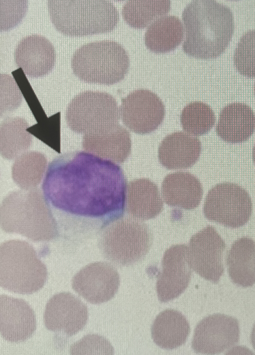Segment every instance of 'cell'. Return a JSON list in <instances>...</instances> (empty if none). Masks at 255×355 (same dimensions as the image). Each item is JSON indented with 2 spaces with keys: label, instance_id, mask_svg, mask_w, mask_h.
Wrapping results in <instances>:
<instances>
[{
  "label": "cell",
  "instance_id": "obj_21",
  "mask_svg": "<svg viewBox=\"0 0 255 355\" xmlns=\"http://www.w3.org/2000/svg\"><path fill=\"white\" fill-rule=\"evenodd\" d=\"M83 147L87 152L118 163L124 162L131 151L128 131L119 125L112 131L101 135H86Z\"/></svg>",
  "mask_w": 255,
  "mask_h": 355
},
{
  "label": "cell",
  "instance_id": "obj_20",
  "mask_svg": "<svg viewBox=\"0 0 255 355\" xmlns=\"http://www.w3.org/2000/svg\"><path fill=\"white\" fill-rule=\"evenodd\" d=\"M127 209L131 216L140 220L156 217L163 207L156 185L147 179L131 181L127 187Z\"/></svg>",
  "mask_w": 255,
  "mask_h": 355
},
{
  "label": "cell",
  "instance_id": "obj_1",
  "mask_svg": "<svg viewBox=\"0 0 255 355\" xmlns=\"http://www.w3.org/2000/svg\"><path fill=\"white\" fill-rule=\"evenodd\" d=\"M127 185L121 167L86 151L61 154L47 166L43 199L56 237L83 241L123 217Z\"/></svg>",
  "mask_w": 255,
  "mask_h": 355
},
{
  "label": "cell",
  "instance_id": "obj_32",
  "mask_svg": "<svg viewBox=\"0 0 255 355\" xmlns=\"http://www.w3.org/2000/svg\"><path fill=\"white\" fill-rule=\"evenodd\" d=\"M253 160L255 165V144L254 146L252 151Z\"/></svg>",
  "mask_w": 255,
  "mask_h": 355
},
{
  "label": "cell",
  "instance_id": "obj_13",
  "mask_svg": "<svg viewBox=\"0 0 255 355\" xmlns=\"http://www.w3.org/2000/svg\"><path fill=\"white\" fill-rule=\"evenodd\" d=\"M120 276L109 264L95 263L81 270L73 278L72 288L87 302L100 304L109 301L117 293Z\"/></svg>",
  "mask_w": 255,
  "mask_h": 355
},
{
  "label": "cell",
  "instance_id": "obj_22",
  "mask_svg": "<svg viewBox=\"0 0 255 355\" xmlns=\"http://www.w3.org/2000/svg\"><path fill=\"white\" fill-rule=\"evenodd\" d=\"M154 342L161 348L172 350L186 342L190 326L186 318L174 310H166L154 320L151 329Z\"/></svg>",
  "mask_w": 255,
  "mask_h": 355
},
{
  "label": "cell",
  "instance_id": "obj_3",
  "mask_svg": "<svg viewBox=\"0 0 255 355\" xmlns=\"http://www.w3.org/2000/svg\"><path fill=\"white\" fill-rule=\"evenodd\" d=\"M47 5L55 28L69 36L109 32L119 20L117 8L108 0H49Z\"/></svg>",
  "mask_w": 255,
  "mask_h": 355
},
{
  "label": "cell",
  "instance_id": "obj_23",
  "mask_svg": "<svg viewBox=\"0 0 255 355\" xmlns=\"http://www.w3.org/2000/svg\"><path fill=\"white\" fill-rule=\"evenodd\" d=\"M230 277L236 284L247 287L255 283V242L244 237L235 241L226 260Z\"/></svg>",
  "mask_w": 255,
  "mask_h": 355
},
{
  "label": "cell",
  "instance_id": "obj_28",
  "mask_svg": "<svg viewBox=\"0 0 255 355\" xmlns=\"http://www.w3.org/2000/svg\"><path fill=\"white\" fill-rule=\"evenodd\" d=\"M72 355H112L113 348L104 338L97 335H88L73 345Z\"/></svg>",
  "mask_w": 255,
  "mask_h": 355
},
{
  "label": "cell",
  "instance_id": "obj_15",
  "mask_svg": "<svg viewBox=\"0 0 255 355\" xmlns=\"http://www.w3.org/2000/svg\"><path fill=\"white\" fill-rule=\"evenodd\" d=\"M36 328L34 313L24 300L1 294L0 297V332L12 343L30 338Z\"/></svg>",
  "mask_w": 255,
  "mask_h": 355
},
{
  "label": "cell",
  "instance_id": "obj_6",
  "mask_svg": "<svg viewBox=\"0 0 255 355\" xmlns=\"http://www.w3.org/2000/svg\"><path fill=\"white\" fill-rule=\"evenodd\" d=\"M105 230L102 250L105 256L119 266L133 265L142 260L152 243L149 227L132 216L122 217Z\"/></svg>",
  "mask_w": 255,
  "mask_h": 355
},
{
  "label": "cell",
  "instance_id": "obj_33",
  "mask_svg": "<svg viewBox=\"0 0 255 355\" xmlns=\"http://www.w3.org/2000/svg\"><path fill=\"white\" fill-rule=\"evenodd\" d=\"M254 91H255V87H254Z\"/></svg>",
  "mask_w": 255,
  "mask_h": 355
},
{
  "label": "cell",
  "instance_id": "obj_7",
  "mask_svg": "<svg viewBox=\"0 0 255 355\" xmlns=\"http://www.w3.org/2000/svg\"><path fill=\"white\" fill-rule=\"evenodd\" d=\"M0 287L23 295L40 290L47 280V272L30 249L5 248L1 255Z\"/></svg>",
  "mask_w": 255,
  "mask_h": 355
},
{
  "label": "cell",
  "instance_id": "obj_18",
  "mask_svg": "<svg viewBox=\"0 0 255 355\" xmlns=\"http://www.w3.org/2000/svg\"><path fill=\"white\" fill-rule=\"evenodd\" d=\"M255 130V114L246 104L233 102L221 111L216 127L218 135L231 143L247 140Z\"/></svg>",
  "mask_w": 255,
  "mask_h": 355
},
{
  "label": "cell",
  "instance_id": "obj_10",
  "mask_svg": "<svg viewBox=\"0 0 255 355\" xmlns=\"http://www.w3.org/2000/svg\"><path fill=\"white\" fill-rule=\"evenodd\" d=\"M121 115L124 124L138 134L155 130L162 123L164 106L154 93L147 89H137L122 99Z\"/></svg>",
  "mask_w": 255,
  "mask_h": 355
},
{
  "label": "cell",
  "instance_id": "obj_12",
  "mask_svg": "<svg viewBox=\"0 0 255 355\" xmlns=\"http://www.w3.org/2000/svg\"><path fill=\"white\" fill-rule=\"evenodd\" d=\"M88 311L86 306L70 293L54 295L48 301L44 315L48 330L71 337L86 325Z\"/></svg>",
  "mask_w": 255,
  "mask_h": 355
},
{
  "label": "cell",
  "instance_id": "obj_4",
  "mask_svg": "<svg viewBox=\"0 0 255 355\" xmlns=\"http://www.w3.org/2000/svg\"><path fill=\"white\" fill-rule=\"evenodd\" d=\"M129 64V58L124 48L111 40L84 44L76 50L71 59L73 71L80 79L105 85L122 80Z\"/></svg>",
  "mask_w": 255,
  "mask_h": 355
},
{
  "label": "cell",
  "instance_id": "obj_5",
  "mask_svg": "<svg viewBox=\"0 0 255 355\" xmlns=\"http://www.w3.org/2000/svg\"><path fill=\"white\" fill-rule=\"evenodd\" d=\"M120 109L115 98L101 91H85L74 97L68 104L66 119L75 132L101 135L116 128Z\"/></svg>",
  "mask_w": 255,
  "mask_h": 355
},
{
  "label": "cell",
  "instance_id": "obj_19",
  "mask_svg": "<svg viewBox=\"0 0 255 355\" xmlns=\"http://www.w3.org/2000/svg\"><path fill=\"white\" fill-rule=\"evenodd\" d=\"M161 191L167 204L187 210L197 207L203 195L199 180L187 172L167 175L162 182Z\"/></svg>",
  "mask_w": 255,
  "mask_h": 355
},
{
  "label": "cell",
  "instance_id": "obj_30",
  "mask_svg": "<svg viewBox=\"0 0 255 355\" xmlns=\"http://www.w3.org/2000/svg\"><path fill=\"white\" fill-rule=\"evenodd\" d=\"M0 84L3 89V110L16 108L21 102L22 96L14 79L8 74H1Z\"/></svg>",
  "mask_w": 255,
  "mask_h": 355
},
{
  "label": "cell",
  "instance_id": "obj_26",
  "mask_svg": "<svg viewBox=\"0 0 255 355\" xmlns=\"http://www.w3.org/2000/svg\"><path fill=\"white\" fill-rule=\"evenodd\" d=\"M181 123L186 133L201 136L208 133L215 123V116L207 104L194 101L188 104L182 110Z\"/></svg>",
  "mask_w": 255,
  "mask_h": 355
},
{
  "label": "cell",
  "instance_id": "obj_25",
  "mask_svg": "<svg viewBox=\"0 0 255 355\" xmlns=\"http://www.w3.org/2000/svg\"><path fill=\"white\" fill-rule=\"evenodd\" d=\"M170 2L167 0L128 1L123 6L122 14L130 26L143 28L167 13Z\"/></svg>",
  "mask_w": 255,
  "mask_h": 355
},
{
  "label": "cell",
  "instance_id": "obj_11",
  "mask_svg": "<svg viewBox=\"0 0 255 355\" xmlns=\"http://www.w3.org/2000/svg\"><path fill=\"white\" fill-rule=\"evenodd\" d=\"M239 334L238 322L235 318L223 314L210 315L197 325L192 347L197 354H219L238 343Z\"/></svg>",
  "mask_w": 255,
  "mask_h": 355
},
{
  "label": "cell",
  "instance_id": "obj_14",
  "mask_svg": "<svg viewBox=\"0 0 255 355\" xmlns=\"http://www.w3.org/2000/svg\"><path fill=\"white\" fill-rule=\"evenodd\" d=\"M162 271L156 282V291L160 302H167L179 297L187 288L192 275L187 257V246H172L165 252Z\"/></svg>",
  "mask_w": 255,
  "mask_h": 355
},
{
  "label": "cell",
  "instance_id": "obj_24",
  "mask_svg": "<svg viewBox=\"0 0 255 355\" xmlns=\"http://www.w3.org/2000/svg\"><path fill=\"white\" fill-rule=\"evenodd\" d=\"M183 34V25L178 17L164 15L149 25L145 34V43L154 52H167L180 44Z\"/></svg>",
  "mask_w": 255,
  "mask_h": 355
},
{
  "label": "cell",
  "instance_id": "obj_17",
  "mask_svg": "<svg viewBox=\"0 0 255 355\" xmlns=\"http://www.w3.org/2000/svg\"><path fill=\"white\" fill-rule=\"evenodd\" d=\"M201 143L187 133L176 132L168 135L161 142L158 157L161 164L169 169H183L193 166L199 158Z\"/></svg>",
  "mask_w": 255,
  "mask_h": 355
},
{
  "label": "cell",
  "instance_id": "obj_27",
  "mask_svg": "<svg viewBox=\"0 0 255 355\" xmlns=\"http://www.w3.org/2000/svg\"><path fill=\"white\" fill-rule=\"evenodd\" d=\"M234 62L241 74L255 77V29L249 30L241 37L235 49Z\"/></svg>",
  "mask_w": 255,
  "mask_h": 355
},
{
  "label": "cell",
  "instance_id": "obj_31",
  "mask_svg": "<svg viewBox=\"0 0 255 355\" xmlns=\"http://www.w3.org/2000/svg\"><path fill=\"white\" fill-rule=\"evenodd\" d=\"M251 342L253 348L255 350V324L253 327L251 334Z\"/></svg>",
  "mask_w": 255,
  "mask_h": 355
},
{
  "label": "cell",
  "instance_id": "obj_16",
  "mask_svg": "<svg viewBox=\"0 0 255 355\" xmlns=\"http://www.w3.org/2000/svg\"><path fill=\"white\" fill-rule=\"evenodd\" d=\"M16 64L31 77H41L53 68L56 54L52 44L45 37L31 34L22 38L14 53Z\"/></svg>",
  "mask_w": 255,
  "mask_h": 355
},
{
  "label": "cell",
  "instance_id": "obj_9",
  "mask_svg": "<svg viewBox=\"0 0 255 355\" xmlns=\"http://www.w3.org/2000/svg\"><path fill=\"white\" fill-rule=\"evenodd\" d=\"M226 244L216 230L208 225L194 235L187 246L191 268L207 280L217 283L223 274Z\"/></svg>",
  "mask_w": 255,
  "mask_h": 355
},
{
  "label": "cell",
  "instance_id": "obj_2",
  "mask_svg": "<svg viewBox=\"0 0 255 355\" xmlns=\"http://www.w3.org/2000/svg\"><path fill=\"white\" fill-rule=\"evenodd\" d=\"M185 38L183 49L187 54L209 59L221 54L229 45L234 30L231 10L212 0H196L182 12Z\"/></svg>",
  "mask_w": 255,
  "mask_h": 355
},
{
  "label": "cell",
  "instance_id": "obj_8",
  "mask_svg": "<svg viewBox=\"0 0 255 355\" xmlns=\"http://www.w3.org/2000/svg\"><path fill=\"white\" fill-rule=\"evenodd\" d=\"M252 209L251 198L245 189L235 183L224 182L216 185L209 190L203 212L210 221L237 228L248 222Z\"/></svg>",
  "mask_w": 255,
  "mask_h": 355
},
{
  "label": "cell",
  "instance_id": "obj_29",
  "mask_svg": "<svg viewBox=\"0 0 255 355\" xmlns=\"http://www.w3.org/2000/svg\"><path fill=\"white\" fill-rule=\"evenodd\" d=\"M0 0L3 4L1 10V30H6L19 23L23 18L27 8L26 0Z\"/></svg>",
  "mask_w": 255,
  "mask_h": 355
}]
</instances>
